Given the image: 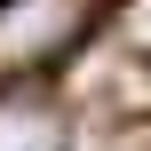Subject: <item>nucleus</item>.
I'll use <instances>...</instances> for the list:
<instances>
[{
    "label": "nucleus",
    "mask_w": 151,
    "mask_h": 151,
    "mask_svg": "<svg viewBox=\"0 0 151 151\" xmlns=\"http://www.w3.org/2000/svg\"><path fill=\"white\" fill-rule=\"evenodd\" d=\"M88 24V0H0V64L8 72H32V64H56Z\"/></svg>",
    "instance_id": "obj_1"
},
{
    "label": "nucleus",
    "mask_w": 151,
    "mask_h": 151,
    "mask_svg": "<svg viewBox=\"0 0 151 151\" xmlns=\"http://www.w3.org/2000/svg\"><path fill=\"white\" fill-rule=\"evenodd\" d=\"M0 151H64V111L32 88L0 96Z\"/></svg>",
    "instance_id": "obj_2"
},
{
    "label": "nucleus",
    "mask_w": 151,
    "mask_h": 151,
    "mask_svg": "<svg viewBox=\"0 0 151 151\" xmlns=\"http://www.w3.org/2000/svg\"><path fill=\"white\" fill-rule=\"evenodd\" d=\"M119 24H127L135 48H151V0H119Z\"/></svg>",
    "instance_id": "obj_3"
}]
</instances>
